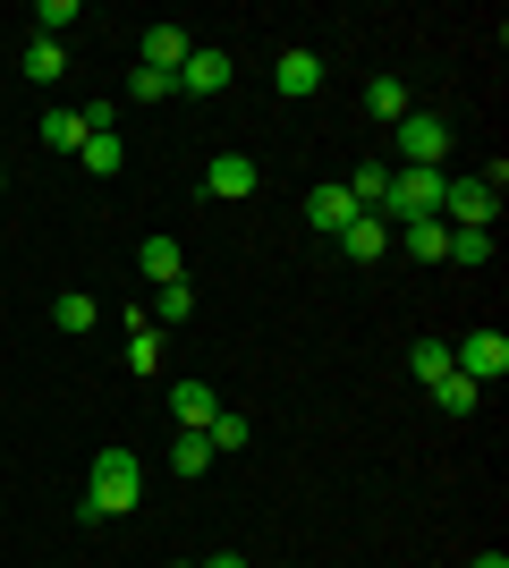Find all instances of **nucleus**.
Here are the masks:
<instances>
[{
    "mask_svg": "<svg viewBox=\"0 0 509 568\" xmlns=\"http://www.w3.org/2000/svg\"><path fill=\"white\" fill-rule=\"evenodd\" d=\"M204 442H213V450H221V458H230V450H246V442H255V425H246L238 407H221L213 425H204Z\"/></svg>",
    "mask_w": 509,
    "mask_h": 568,
    "instance_id": "6ab92c4d",
    "label": "nucleus"
},
{
    "mask_svg": "<svg viewBox=\"0 0 509 568\" xmlns=\"http://www.w3.org/2000/svg\"><path fill=\"white\" fill-rule=\"evenodd\" d=\"M136 272H145L153 288L187 281V263H179V237H145V246H136Z\"/></svg>",
    "mask_w": 509,
    "mask_h": 568,
    "instance_id": "ddd939ff",
    "label": "nucleus"
},
{
    "mask_svg": "<svg viewBox=\"0 0 509 568\" xmlns=\"http://www.w3.org/2000/svg\"><path fill=\"white\" fill-rule=\"evenodd\" d=\"M34 26H43L51 43H60V34H69V26H77V0H43V9H34Z\"/></svg>",
    "mask_w": 509,
    "mask_h": 568,
    "instance_id": "cd10ccee",
    "label": "nucleus"
},
{
    "mask_svg": "<svg viewBox=\"0 0 509 568\" xmlns=\"http://www.w3.org/2000/svg\"><path fill=\"white\" fill-rule=\"evenodd\" d=\"M170 416H179V425L187 433H204L221 416V399H213V382H170Z\"/></svg>",
    "mask_w": 509,
    "mask_h": 568,
    "instance_id": "1a4fd4ad",
    "label": "nucleus"
},
{
    "mask_svg": "<svg viewBox=\"0 0 509 568\" xmlns=\"http://www.w3.org/2000/svg\"><path fill=\"white\" fill-rule=\"evenodd\" d=\"M77 153H85V170H94V179H111V170H128V144H120V136H85V144H77Z\"/></svg>",
    "mask_w": 509,
    "mask_h": 568,
    "instance_id": "4be33fe9",
    "label": "nucleus"
},
{
    "mask_svg": "<svg viewBox=\"0 0 509 568\" xmlns=\"http://www.w3.org/2000/svg\"><path fill=\"white\" fill-rule=\"evenodd\" d=\"M441 263H467V272H485L492 263V230H450V255Z\"/></svg>",
    "mask_w": 509,
    "mask_h": 568,
    "instance_id": "412c9836",
    "label": "nucleus"
},
{
    "mask_svg": "<svg viewBox=\"0 0 509 568\" xmlns=\"http://www.w3.org/2000/svg\"><path fill=\"white\" fill-rule=\"evenodd\" d=\"M170 85H179V94H230V51H204V43H195L187 60H179Z\"/></svg>",
    "mask_w": 509,
    "mask_h": 568,
    "instance_id": "0eeeda50",
    "label": "nucleus"
},
{
    "mask_svg": "<svg viewBox=\"0 0 509 568\" xmlns=\"http://www.w3.org/2000/svg\"><path fill=\"white\" fill-rule=\"evenodd\" d=\"M187 314H195V288H187V281H170V288H153V314H145V323L162 332V323H187Z\"/></svg>",
    "mask_w": 509,
    "mask_h": 568,
    "instance_id": "a211bd4d",
    "label": "nucleus"
},
{
    "mask_svg": "<svg viewBox=\"0 0 509 568\" xmlns=\"http://www.w3.org/2000/svg\"><path fill=\"white\" fill-rule=\"evenodd\" d=\"M162 94H179L162 69H136V77H128V102H162Z\"/></svg>",
    "mask_w": 509,
    "mask_h": 568,
    "instance_id": "c85d7f7f",
    "label": "nucleus"
},
{
    "mask_svg": "<svg viewBox=\"0 0 509 568\" xmlns=\"http://www.w3.org/2000/svg\"><path fill=\"white\" fill-rule=\"evenodd\" d=\"M60 69H69V51L51 43V34H34V43L18 51V77H26V85H60Z\"/></svg>",
    "mask_w": 509,
    "mask_h": 568,
    "instance_id": "f8f14e48",
    "label": "nucleus"
},
{
    "mask_svg": "<svg viewBox=\"0 0 509 568\" xmlns=\"http://www.w3.org/2000/svg\"><path fill=\"white\" fill-rule=\"evenodd\" d=\"M195 568H246V560H238V551H213V560H195Z\"/></svg>",
    "mask_w": 509,
    "mask_h": 568,
    "instance_id": "7c9ffc66",
    "label": "nucleus"
},
{
    "mask_svg": "<svg viewBox=\"0 0 509 568\" xmlns=\"http://www.w3.org/2000/svg\"><path fill=\"white\" fill-rule=\"evenodd\" d=\"M255 187H264V170L246 162V153H221V162H204V195H213V204H246Z\"/></svg>",
    "mask_w": 509,
    "mask_h": 568,
    "instance_id": "423d86ee",
    "label": "nucleus"
},
{
    "mask_svg": "<svg viewBox=\"0 0 509 568\" xmlns=\"http://www.w3.org/2000/svg\"><path fill=\"white\" fill-rule=\"evenodd\" d=\"M365 111H374V119H390V128H399V119L416 111V94H408V85H399V77H374V85H365Z\"/></svg>",
    "mask_w": 509,
    "mask_h": 568,
    "instance_id": "dca6fc26",
    "label": "nucleus"
},
{
    "mask_svg": "<svg viewBox=\"0 0 509 568\" xmlns=\"http://www.w3.org/2000/svg\"><path fill=\"white\" fill-rule=\"evenodd\" d=\"M408 365H416V382L434 390V382L450 374V339H416V356H408Z\"/></svg>",
    "mask_w": 509,
    "mask_h": 568,
    "instance_id": "b1692460",
    "label": "nucleus"
},
{
    "mask_svg": "<svg viewBox=\"0 0 509 568\" xmlns=\"http://www.w3.org/2000/svg\"><path fill=\"white\" fill-rule=\"evenodd\" d=\"M272 85H281V94H315V85H323V60H315V51H281V69H272Z\"/></svg>",
    "mask_w": 509,
    "mask_h": 568,
    "instance_id": "4468645a",
    "label": "nucleus"
},
{
    "mask_svg": "<svg viewBox=\"0 0 509 568\" xmlns=\"http://www.w3.org/2000/svg\"><path fill=\"white\" fill-rule=\"evenodd\" d=\"M306 221H315V230H348V221H357V204H348V187H315V195H306Z\"/></svg>",
    "mask_w": 509,
    "mask_h": 568,
    "instance_id": "2eb2a0df",
    "label": "nucleus"
},
{
    "mask_svg": "<svg viewBox=\"0 0 509 568\" xmlns=\"http://www.w3.org/2000/svg\"><path fill=\"white\" fill-rule=\"evenodd\" d=\"M43 144L51 153H77V144H85V119L77 111H43Z\"/></svg>",
    "mask_w": 509,
    "mask_h": 568,
    "instance_id": "5701e85b",
    "label": "nucleus"
},
{
    "mask_svg": "<svg viewBox=\"0 0 509 568\" xmlns=\"http://www.w3.org/2000/svg\"><path fill=\"white\" fill-rule=\"evenodd\" d=\"M339 255H348V263H383L390 255V221L383 213H357L348 230H339Z\"/></svg>",
    "mask_w": 509,
    "mask_h": 568,
    "instance_id": "6e6552de",
    "label": "nucleus"
},
{
    "mask_svg": "<svg viewBox=\"0 0 509 568\" xmlns=\"http://www.w3.org/2000/svg\"><path fill=\"white\" fill-rule=\"evenodd\" d=\"M128 365H136V374H153V365H162V332H153L145 314H136V332H128Z\"/></svg>",
    "mask_w": 509,
    "mask_h": 568,
    "instance_id": "a878e982",
    "label": "nucleus"
},
{
    "mask_svg": "<svg viewBox=\"0 0 509 568\" xmlns=\"http://www.w3.org/2000/svg\"><path fill=\"white\" fill-rule=\"evenodd\" d=\"M383 195H390V162H357V179H348V204H357V213H383Z\"/></svg>",
    "mask_w": 509,
    "mask_h": 568,
    "instance_id": "f3484780",
    "label": "nucleus"
},
{
    "mask_svg": "<svg viewBox=\"0 0 509 568\" xmlns=\"http://www.w3.org/2000/svg\"><path fill=\"white\" fill-rule=\"evenodd\" d=\"M136 500H145V458L120 450V442L94 450V467H85V509H94V518H120V509H136Z\"/></svg>",
    "mask_w": 509,
    "mask_h": 568,
    "instance_id": "f257e3e1",
    "label": "nucleus"
},
{
    "mask_svg": "<svg viewBox=\"0 0 509 568\" xmlns=\"http://www.w3.org/2000/svg\"><path fill=\"white\" fill-rule=\"evenodd\" d=\"M492 213H501V187H485V179H450L441 187V221L450 230H492Z\"/></svg>",
    "mask_w": 509,
    "mask_h": 568,
    "instance_id": "20e7f679",
    "label": "nucleus"
},
{
    "mask_svg": "<svg viewBox=\"0 0 509 568\" xmlns=\"http://www.w3.org/2000/svg\"><path fill=\"white\" fill-rule=\"evenodd\" d=\"M450 374H467L476 390H485V382H501V374H509V339L492 332V323H485V332H467L459 348H450Z\"/></svg>",
    "mask_w": 509,
    "mask_h": 568,
    "instance_id": "7ed1b4c3",
    "label": "nucleus"
},
{
    "mask_svg": "<svg viewBox=\"0 0 509 568\" xmlns=\"http://www.w3.org/2000/svg\"><path fill=\"white\" fill-rule=\"evenodd\" d=\"M441 187H450V170H390V195H383V221L390 230H408V221H441Z\"/></svg>",
    "mask_w": 509,
    "mask_h": 568,
    "instance_id": "f03ea898",
    "label": "nucleus"
},
{
    "mask_svg": "<svg viewBox=\"0 0 509 568\" xmlns=\"http://www.w3.org/2000/svg\"><path fill=\"white\" fill-rule=\"evenodd\" d=\"M390 246L416 255V263H441L450 255V221H408V230H390Z\"/></svg>",
    "mask_w": 509,
    "mask_h": 568,
    "instance_id": "9d476101",
    "label": "nucleus"
},
{
    "mask_svg": "<svg viewBox=\"0 0 509 568\" xmlns=\"http://www.w3.org/2000/svg\"><path fill=\"white\" fill-rule=\"evenodd\" d=\"M51 323H60V332H94V297H60Z\"/></svg>",
    "mask_w": 509,
    "mask_h": 568,
    "instance_id": "bb28decb",
    "label": "nucleus"
},
{
    "mask_svg": "<svg viewBox=\"0 0 509 568\" xmlns=\"http://www.w3.org/2000/svg\"><path fill=\"white\" fill-rule=\"evenodd\" d=\"M476 568H509V560H501V551H485V560H476Z\"/></svg>",
    "mask_w": 509,
    "mask_h": 568,
    "instance_id": "2f4dec72",
    "label": "nucleus"
},
{
    "mask_svg": "<svg viewBox=\"0 0 509 568\" xmlns=\"http://www.w3.org/2000/svg\"><path fill=\"white\" fill-rule=\"evenodd\" d=\"M170 467H179V475H204V467H213V442H204V433H179V442H170Z\"/></svg>",
    "mask_w": 509,
    "mask_h": 568,
    "instance_id": "393cba45",
    "label": "nucleus"
},
{
    "mask_svg": "<svg viewBox=\"0 0 509 568\" xmlns=\"http://www.w3.org/2000/svg\"><path fill=\"white\" fill-rule=\"evenodd\" d=\"M77 119H85V136H111V119H120V102H111V94H94V102H85Z\"/></svg>",
    "mask_w": 509,
    "mask_h": 568,
    "instance_id": "c756f323",
    "label": "nucleus"
},
{
    "mask_svg": "<svg viewBox=\"0 0 509 568\" xmlns=\"http://www.w3.org/2000/svg\"><path fill=\"white\" fill-rule=\"evenodd\" d=\"M187 51H195V34H187V26H153V34H145V60H136V69L179 77V60H187Z\"/></svg>",
    "mask_w": 509,
    "mask_h": 568,
    "instance_id": "9b49d317",
    "label": "nucleus"
},
{
    "mask_svg": "<svg viewBox=\"0 0 509 568\" xmlns=\"http://www.w3.org/2000/svg\"><path fill=\"white\" fill-rule=\"evenodd\" d=\"M441 153H450V128H441L434 111L399 119V162H408V170H441Z\"/></svg>",
    "mask_w": 509,
    "mask_h": 568,
    "instance_id": "39448f33",
    "label": "nucleus"
},
{
    "mask_svg": "<svg viewBox=\"0 0 509 568\" xmlns=\"http://www.w3.org/2000/svg\"><path fill=\"white\" fill-rule=\"evenodd\" d=\"M476 399H485V390H476L467 374H441L434 382V407H441V416H476Z\"/></svg>",
    "mask_w": 509,
    "mask_h": 568,
    "instance_id": "aec40b11",
    "label": "nucleus"
}]
</instances>
